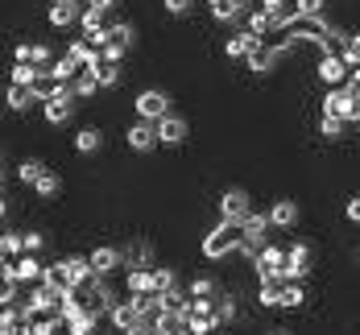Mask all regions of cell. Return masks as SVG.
<instances>
[{"label":"cell","mask_w":360,"mask_h":335,"mask_svg":"<svg viewBox=\"0 0 360 335\" xmlns=\"http://www.w3.org/2000/svg\"><path fill=\"white\" fill-rule=\"evenodd\" d=\"M232 253H245V223L219 220L207 236H203V257L207 261H224Z\"/></svg>","instance_id":"cell-1"},{"label":"cell","mask_w":360,"mask_h":335,"mask_svg":"<svg viewBox=\"0 0 360 335\" xmlns=\"http://www.w3.org/2000/svg\"><path fill=\"white\" fill-rule=\"evenodd\" d=\"M75 104H79V91H75V83H58L54 91H50V100L41 104V112H46V120L58 129V124H67L75 116Z\"/></svg>","instance_id":"cell-2"},{"label":"cell","mask_w":360,"mask_h":335,"mask_svg":"<svg viewBox=\"0 0 360 335\" xmlns=\"http://www.w3.org/2000/svg\"><path fill=\"white\" fill-rule=\"evenodd\" d=\"M0 277H17L21 286H34L46 277V261H41V253H21L17 261H0Z\"/></svg>","instance_id":"cell-3"},{"label":"cell","mask_w":360,"mask_h":335,"mask_svg":"<svg viewBox=\"0 0 360 335\" xmlns=\"http://www.w3.org/2000/svg\"><path fill=\"white\" fill-rule=\"evenodd\" d=\"M124 145L133 149V153H153V149L162 145V137H158V120L137 116V120L124 129Z\"/></svg>","instance_id":"cell-4"},{"label":"cell","mask_w":360,"mask_h":335,"mask_svg":"<svg viewBox=\"0 0 360 335\" xmlns=\"http://www.w3.org/2000/svg\"><path fill=\"white\" fill-rule=\"evenodd\" d=\"M252 216V199L245 186H228L219 195V220H232V223H245Z\"/></svg>","instance_id":"cell-5"},{"label":"cell","mask_w":360,"mask_h":335,"mask_svg":"<svg viewBox=\"0 0 360 335\" xmlns=\"http://www.w3.org/2000/svg\"><path fill=\"white\" fill-rule=\"evenodd\" d=\"M269 228H274L269 211H252L249 220H245V257L249 261H257V253L269 244Z\"/></svg>","instance_id":"cell-6"},{"label":"cell","mask_w":360,"mask_h":335,"mask_svg":"<svg viewBox=\"0 0 360 335\" xmlns=\"http://www.w3.org/2000/svg\"><path fill=\"white\" fill-rule=\"evenodd\" d=\"M323 112H331V116H344L348 124H356V120H360V96H352L348 87H327Z\"/></svg>","instance_id":"cell-7"},{"label":"cell","mask_w":360,"mask_h":335,"mask_svg":"<svg viewBox=\"0 0 360 335\" xmlns=\"http://www.w3.org/2000/svg\"><path fill=\"white\" fill-rule=\"evenodd\" d=\"M311 261H315V249H311L307 240H294L282 277H286V282H307V277H311Z\"/></svg>","instance_id":"cell-8"},{"label":"cell","mask_w":360,"mask_h":335,"mask_svg":"<svg viewBox=\"0 0 360 335\" xmlns=\"http://www.w3.org/2000/svg\"><path fill=\"white\" fill-rule=\"evenodd\" d=\"M133 108L145 120H162V116H170V91L166 87H145L141 96L133 100Z\"/></svg>","instance_id":"cell-9"},{"label":"cell","mask_w":360,"mask_h":335,"mask_svg":"<svg viewBox=\"0 0 360 335\" xmlns=\"http://www.w3.org/2000/svg\"><path fill=\"white\" fill-rule=\"evenodd\" d=\"M348 63H344V54H335V50H323V58H319V67H315V74H319V83H327V87H344L348 83Z\"/></svg>","instance_id":"cell-10"},{"label":"cell","mask_w":360,"mask_h":335,"mask_svg":"<svg viewBox=\"0 0 360 335\" xmlns=\"http://www.w3.org/2000/svg\"><path fill=\"white\" fill-rule=\"evenodd\" d=\"M87 257H91V269L104 273V277H112V273L124 269V249H116V244H96Z\"/></svg>","instance_id":"cell-11"},{"label":"cell","mask_w":360,"mask_h":335,"mask_svg":"<svg viewBox=\"0 0 360 335\" xmlns=\"http://www.w3.org/2000/svg\"><path fill=\"white\" fill-rule=\"evenodd\" d=\"M120 249H124V269H158V253L149 240H129Z\"/></svg>","instance_id":"cell-12"},{"label":"cell","mask_w":360,"mask_h":335,"mask_svg":"<svg viewBox=\"0 0 360 335\" xmlns=\"http://www.w3.org/2000/svg\"><path fill=\"white\" fill-rule=\"evenodd\" d=\"M83 0H54L50 4V25L54 29H71V25H79V17H83Z\"/></svg>","instance_id":"cell-13"},{"label":"cell","mask_w":360,"mask_h":335,"mask_svg":"<svg viewBox=\"0 0 360 335\" xmlns=\"http://www.w3.org/2000/svg\"><path fill=\"white\" fill-rule=\"evenodd\" d=\"M158 137H162V145H182L186 137H191V120L186 116H162L158 120Z\"/></svg>","instance_id":"cell-14"},{"label":"cell","mask_w":360,"mask_h":335,"mask_svg":"<svg viewBox=\"0 0 360 335\" xmlns=\"http://www.w3.org/2000/svg\"><path fill=\"white\" fill-rule=\"evenodd\" d=\"M63 269H67V282H71L75 290H83V286L96 277V269H91V257H79V253H67V257H63Z\"/></svg>","instance_id":"cell-15"},{"label":"cell","mask_w":360,"mask_h":335,"mask_svg":"<svg viewBox=\"0 0 360 335\" xmlns=\"http://www.w3.org/2000/svg\"><path fill=\"white\" fill-rule=\"evenodd\" d=\"M124 294H162L153 269H124Z\"/></svg>","instance_id":"cell-16"},{"label":"cell","mask_w":360,"mask_h":335,"mask_svg":"<svg viewBox=\"0 0 360 335\" xmlns=\"http://www.w3.org/2000/svg\"><path fill=\"white\" fill-rule=\"evenodd\" d=\"M282 58V50L278 46H269V41H257L252 46V54L245 58V67H249L252 74H265V71H274V63Z\"/></svg>","instance_id":"cell-17"},{"label":"cell","mask_w":360,"mask_h":335,"mask_svg":"<svg viewBox=\"0 0 360 335\" xmlns=\"http://www.w3.org/2000/svg\"><path fill=\"white\" fill-rule=\"evenodd\" d=\"M269 220H274V228H282V232H290L294 223L302 220V207H298L294 199H278V203L269 207Z\"/></svg>","instance_id":"cell-18"},{"label":"cell","mask_w":360,"mask_h":335,"mask_svg":"<svg viewBox=\"0 0 360 335\" xmlns=\"http://www.w3.org/2000/svg\"><path fill=\"white\" fill-rule=\"evenodd\" d=\"M108 319H112V327H116L120 335H129V327H133V323L141 319V310L133 306V298L124 294L120 302H116V306H112V315H108Z\"/></svg>","instance_id":"cell-19"},{"label":"cell","mask_w":360,"mask_h":335,"mask_svg":"<svg viewBox=\"0 0 360 335\" xmlns=\"http://www.w3.org/2000/svg\"><path fill=\"white\" fill-rule=\"evenodd\" d=\"M261 8L269 13V21H274V29H286L290 21L298 17V4H294V0H261Z\"/></svg>","instance_id":"cell-20"},{"label":"cell","mask_w":360,"mask_h":335,"mask_svg":"<svg viewBox=\"0 0 360 335\" xmlns=\"http://www.w3.org/2000/svg\"><path fill=\"white\" fill-rule=\"evenodd\" d=\"M37 104H46L41 96H37V87H17V83H8V112H30Z\"/></svg>","instance_id":"cell-21"},{"label":"cell","mask_w":360,"mask_h":335,"mask_svg":"<svg viewBox=\"0 0 360 335\" xmlns=\"http://www.w3.org/2000/svg\"><path fill=\"white\" fill-rule=\"evenodd\" d=\"M75 149H79V153H100V149H104V129H100V124H83V129L75 133Z\"/></svg>","instance_id":"cell-22"},{"label":"cell","mask_w":360,"mask_h":335,"mask_svg":"<svg viewBox=\"0 0 360 335\" xmlns=\"http://www.w3.org/2000/svg\"><path fill=\"white\" fill-rule=\"evenodd\" d=\"M257 41H261V37L249 34V29H245V34H232L228 41H224V54H228V58H240V63H245V58L252 54V46H257Z\"/></svg>","instance_id":"cell-23"},{"label":"cell","mask_w":360,"mask_h":335,"mask_svg":"<svg viewBox=\"0 0 360 335\" xmlns=\"http://www.w3.org/2000/svg\"><path fill=\"white\" fill-rule=\"evenodd\" d=\"M75 91H79V100H96V96L104 91V83H100V71L83 67V71L75 74Z\"/></svg>","instance_id":"cell-24"},{"label":"cell","mask_w":360,"mask_h":335,"mask_svg":"<svg viewBox=\"0 0 360 335\" xmlns=\"http://www.w3.org/2000/svg\"><path fill=\"white\" fill-rule=\"evenodd\" d=\"M21 253H25V232L4 228V236H0V261H17Z\"/></svg>","instance_id":"cell-25"},{"label":"cell","mask_w":360,"mask_h":335,"mask_svg":"<svg viewBox=\"0 0 360 335\" xmlns=\"http://www.w3.org/2000/svg\"><path fill=\"white\" fill-rule=\"evenodd\" d=\"M286 257H290V249H278V244H265L261 253H257V269H286Z\"/></svg>","instance_id":"cell-26"},{"label":"cell","mask_w":360,"mask_h":335,"mask_svg":"<svg viewBox=\"0 0 360 335\" xmlns=\"http://www.w3.org/2000/svg\"><path fill=\"white\" fill-rule=\"evenodd\" d=\"M34 195H37V199H46V203H50V199H58V195H63V178H58L54 170H46V174L34 183Z\"/></svg>","instance_id":"cell-27"},{"label":"cell","mask_w":360,"mask_h":335,"mask_svg":"<svg viewBox=\"0 0 360 335\" xmlns=\"http://www.w3.org/2000/svg\"><path fill=\"white\" fill-rule=\"evenodd\" d=\"M41 67H34V63H13V74H8V83H17V87H34L37 79H41Z\"/></svg>","instance_id":"cell-28"},{"label":"cell","mask_w":360,"mask_h":335,"mask_svg":"<svg viewBox=\"0 0 360 335\" xmlns=\"http://www.w3.org/2000/svg\"><path fill=\"white\" fill-rule=\"evenodd\" d=\"M41 174H46V162H41V157H21V162H17V178L25 186H34Z\"/></svg>","instance_id":"cell-29"},{"label":"cell","mask_w":360,"mask_h":335,"mask_svg":"<svg viewBox=\"0 0 360 335\" xmlns=\"http://www.w3.org/2000/svg\"><path fill=\"white\" fill-rule=\"evenodd\" d=\"M186 290H191V298H219V294H224L216 277H191V282H186Z\"/></svg>","instance_id":"cell-30"},{"label":"cell","mask_w":360,"mask_h":335,"mask_svg":"<svg viewBox=\"0 0 360 335\" xmlns=\"http://www.w3.org/2000/svg\"><path fill=\"white\" fill-rule=\"evenodd\" d=\"M344 124H348L344 116H331V112H323V120H319V137H323V141H340V137H344Z\"/></svg>","instance_id":"cell-31"},{"label":"cell","mask_w":360,"mask_h":335,"mask_svg":"<svg viewBox=\"0 0 360 335\" xmlns=\"http://www.w3.org/2000/svg\"><path fill=\"white\" fill-rule=\"evenodd\" d=\"M302 302H307V290H302V282H286V286H282V306H286V310H298Z\"/></svg>","instance_id":"cell-32"},{"label":"cell","mask_w":360,"mask_h":335,"mask_svg":"<svg viewBox=\"0 0 360 335\" xmlns=\"http://www.w3.org/2000/svg\"><path fill=\"white\" fill-rule=\"evenodd\" d=\"M21 302V282L17 277H0V306H17Z\"/></svg>","instance_id":"cell-33"},{"label":"cell","mask_w":360,"mask_h":335,"mask_svg":"<svg viewBox=\"0 0 360 335\" xmlns=\"http://www.w3.org/2000/svg\"><path fill=\"white\" fill-rule=\"evenodd\" d=\"M216 319L224 323V327L236 319V298H232V294H219V298H216Z\"/></svg>","instance_id":"cell-34"},{"label":"cell","mask_w":360,"mask_h":335,"mask_svg":"<svg viewBox=\"0 0 360 335\" xmlns=\"http://www.w3.org/2000/svg\"><path fill=\"white\" fill-rule=\"evenodd\" d=\"M340 54H344V63H348V67H360V34H348V37H344Z\"/></svg>","instance_id":"cell-35"},{"label":"cell","mask_w":360,"mask_h":335,"mask_svg":"<svg viewBox=\"0 0 360 335\" xmlns=\"http://www.w3.org/2000/svg\"><path fill=\"white\" fill-rule=\"evenodd\" d=\"M120 79H124V71H120V63H104V67H100V83H104V91H112V87H120Z\"/></svg>","instance_id":"cell-36"},{"label":"cell","mask_w":360,"mask_h":335,"mask_svg":"<svg viewBox=\"0 0 360 335\" xmlns=\"http://www.w3.org/2000/svg\"><path fill=\"white\" fill-rule=\"evenodd\" d=\"M298 4V17H323L331 0H294Z\"/></svg>","instance_id":"cell-37"},{"label":"cell","mask_w":360,"mask_h":335,"mask_svg":"<svg viewBox=\"0 0 360 335\" xmlns=\"http://www.w3.org/2000/svg\"><path fill=\"white\" fill-rule=\"evenodd\" d=\"M153 273H158V290H162V294H166L170 286H179V273H174V265H158Z\"/></svg>","instance_id":"cell-38"},{"label":"cell","mask_w":360,"mask_h":335,"mask_svg":"<svg viewBox=\"0 0 360 335\" xmlns=\"http://www.w3.org/2000/svg\"><path fill=\"white\" fill-rule=\"evenodd\" d=\"M162 8H166L170 17H191V13H195V0H162Z\"/></svg>","instance_id":"cell-39"},{"label":"cell","mask_w":360,"mask_h":335,"mask_svg":"<svg viewBox=\"0 0 360 335\" xmlns=\"http://www.w3.org/2000/svg\"><path fill=\"white\" fill-rule=\"evenodd\" d=\"M46 249V232H25V253H41Z\"/></svg>","instance_id":"cell-40"},{"label":"cell","mask_w":360,"mask_h":335,"mask_svg":"<svg viewBox=\"0 0 360 335\" xmlns=\"http://www.w3.org/2000/svg\"><path fill=\"white\" fill-rule=\"evenodd\" d=\"M344 216H348V223H360V195H352V199L344 203Z\"/></svg>","instance_id":"cell-41"},{"label":"cell","mask_w":360,"mask_h":335,"mask_svg":"<svg viewBox=\"0 0 360 335\" xmlns=\"http://www.w3.org/2000/svg\"><path fill=\"white\" fill-rule=\"evenodd\" d=\"M344 87H348L352 96H360V67H352V71H348V83H344Z\"/></svg>","instance_id":"cell-42"},{"label":"cell","mask_w":360,"mask_h":335,"mask_svg":"<svg viewBox=\"0 0 360 335\" xmlns=\"http://www.w3.org/2000/svg\"><path fill=\"white\" fill-rule=\"evenodd\" d=\"M87 4H91V8H104V13H112V8H116V0H87Z\"/></svg>","instance_id":"cell-43"},{"label":"cell","mask_w":360,"mask_h":335,"mask_svg":"<svg viewBox=\"0 0 360 335\" xmlns=\"http://www.w3.org/2000/svg\"><path fill=\"white\" fill-rule=\"evenodd\" d=\"M232 4H236L240 13H249V8H257V0H232Z\"/></svg>","instance_id":"cell-44"},{"label":"cell","mask_w":360,"mask_h":335,"mask_svg":"<svg viewBox=\"0 0 360 335\" xmlns=\"http://www.w3.org/2000/svg\"><path fill=\"white\" fill-rule=\"evenodd\" d=\"M269 335H294V331H282V327H274V331H269Z\"/></svg>","instance_id":"cell-45"},{"label":"cell","mask_w":360,"mask_h":335,"mask_svg":"<svg viewBox=\"0 0 360 335\" xmlns=\"http://www.w3.org/2000/svg\"><path fill=\"white\" fill-rule=\"evenodd\" d=\"M356 133H360V120H356Z\"/></svg>","instance_id":"cell-46"},{"label":"cell","mask_w":360,"mask_h":335,"mask_svg":"<svg viewBox=\"0 0 360 335\" xmlns=\"http://www.w3.org/2000/svg\"><path fill=\"white\" fill-rule=\"evenodd\" d=\"M356 265H360V253H356Z\"/></svg>","instance_id":"cell-47"}]
</instances>
